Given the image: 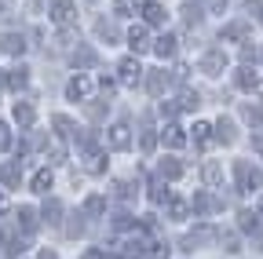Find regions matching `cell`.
<instances>
[{
  "label": "cell",
  "instance_id": "20",
  "mask_svg": "<svg viewBox=\"0 0 263 259\" xmlns=\"http://www.w3.org/2000/svg\"><path fill=\"white\" fill-rule=\"evenodd\" d=\"M238 88H245V91L256 88V73L252 70H238Z\"/></svg>",
  "mask_w": 263,
  "mask_h": 259
},
{
  "label": "cell",
  "instance_id": "40",
  "mask_svg": "<svg viewBox=\"0 0 263 259\" xmlns=\"http://www.w3.org/2000/svg\"><path fill=\"white\" fill-rule=\"evenodd\" d=\"M0 84H4V77H0Z\"/></svg>",
  "mask_w": 263,
  "mask_h": 259
},
{
  "label": "cell",
  "instance_id": "24",
  "mask_svg": "<svg viewBox=\"0 0 263 259\" xmlns=\"http://www.w3.org/2000/svg\"><path fill=\"white\" fill-rule=\"evenodd\" d=\"M103 205H106V201H103V197H99V193H95V197H88L84 212H88V215H99V212H103Z\"/></svg>",
  "mask_w": 263,
  "mask_h": 259
},
{
  "label": "cell",
  "instance_id": "36",
  "mask_svg": "<svg viewBox=\"0 0 263 259\" xmlns=\"http://www.w3.org/2000/svg\"><path fill=\"white\" fill-rule=\"evenodd\" d=\"M132 11V0H117V15H128Z\"/></svg>",
  "mask_w": 263,
  "mask_h": 259
},
{
  "label": "cell",
  "instance_id": "17",
  "mask_svg": "<svg viewBox=\"0 0 263 259\" xmlns=\"http://www.w3.org/2000/svg\"><path fill=\"white\" fill-rule=\"evenodd\" d=\"M179 15L186 18V26H197V22H201V8H197V4H183Z\"/></svg>",
  "mask_w": 263,
  "mask_h": 259
},
{
  "label": "cell",
  "instance_id": "2",
  "mask_svg": "<svg viewBox=\"0 0 263 259\" xmlns=\"http://www.w3.org/2000/svg\"><path fill=\"white\" fill-rule=\"evenodd\" d=\"M117 73H121V84H139L143 81V66H139V58H124L121 66H117Z\"/></svg>",
  "mask_w": 263,
  "mask_h": 259
},
{
  "label": "cell",
  "instance_id": "18",
  "mask_svg": "<svg viewBox=\"0 0 263 259\" xmlns=\"http://www.w3.org/2000/svg\"><path fill=\"white\" fill-rule=\"evenodd\" d=\"M241 37H245V22H234L223 29V41H241Z\"/></svg>",
  "mask_w": 263,
  "mask_h": 259
},
{
  "label": "cell",
  "instance_id": "4",
  "mask_svg": "<svg viewBox=\"0 0 263 259\" xmlns=\"http://www.w3.org/2000/svg\"><path fill=\"white\" fill-rule=\"evenodd\" d=\"M66 95H70L73 103H77V99H88V95H91V81H88V77H73L70 84H66Z\"/></svg>",
  "mask_w": 263,
  "mask_h": 259
},
{
  "label": "cell",
  "instance_id": "29",
  "mask_svg": "<svg viewBox=\"0 0 263 259\" xmlns=\"http://www.w3.org/2000/svg\"><path fill=\"white\" fill-rule=\"evenodd\" d=\"M55 128H59V135H70V132H73L70 117H55Z\"/></svg>",
  "mask_w": 263,
  "mask_h": 259
},
{
  "label": "cell",
  "instance_id": "30",
  "mask_svg": "<svg viewBox=\"0 0 263 259\" xmlns=\"http://www.w3.org/2000/svg\"><path fill=\"white\" fill-rule=\"evenodd\" d=\"M0 150H11V132H8V124H0Z\"/></svg>",
  "mask_w": 263,
  "mask_h": 259
},
{
  "label": "cell",
  "instance_id": "37",
  "mask_svg": "<svg viewBox=\"0 0 263 259\" xmlns=\"http://www.w3.org/2000/svg\"><path fill=\"white\" fill-rule=\"evenodd\" d=\"M84 259H106V252L103 248H91V252H84Z\"/></svg>",
  "mask_w": 263,
  "mask_h": 259
},
{
  "label": "cell",
  "instance_id": "16",
  "mask_svg": "<svg viewBox=\"0 0 263 259\" xmlns=\"http://www.w3.org/2000/svg\"><path fill=\"white\" fill-rule=\"evenodd\" d=\"M161 175H168V179H179V175H183V165H179L176 157H168V161L161 165Z\"/></svg>",
  "mask_w": 263,
  "mask_h": 259
},
{
  "label": "cell",
  "instance_id": "12",
  "mask_svg": "<svg viewBox=\"0 0 263 259\" xmlns=\"http://www.w3.org/2000/svg\"><path fill=\"white\" fill-rule=\"evenodd\" d=\"M0 48L11 51V55H22V51H26V41H22V37H15V33H8L4 41H0Z\"/></svg>",
  "mask_w": 263,
  "mask_h": 259
},
{
  "label": "cell",
  "instance_id": "34",
  "mask_svg": "<svg viewBox=\"0 0 263 259\" xmlns=\"http://www.w3.org/2000/svg\"><path fill=\"white\" fill-rule=\"evenodd\" d=\"M150 197H154V201H164V197H168V190H164V186L157 183V186H154V193H150Z\"/></svg>",
  "mask_w": 263,
  "mask_h": 259
},
{
  "label": "cell",
  "instance_id": "27",
  "mask_svg": "<svg viewBox=\"0 0 263 259\" xmlns=\"http://www.w3.org/2000/svg\"><path fill=\"white\" fill-rule=\"evenodd\" d=\"M26 73H29V70H15V73L8 77V84H11V88H26Z\"/></svg>",
  "mask_w": 263,
  "mask_h": 259
},
{
  "label": "cell",
  "instance_id": "19",
  "mask_svg": "<svg viewBox=\"0 0 263 259\" xmlns=\"http://www.w3.org/2000/svg\"><path fill=\"white\" fill-rule=\"evenodd\" d=\"M241 230H252V234L259 230V215L256 212H241Z\"/></svg>",
  "mask_w": 263,
  "mask_h": 259
},
{
  "label": "cell",
  "instance_id": "10",
  "mask_svg": "<svg viewBox=\"0 0 263 259\" xmlns=\"http://www.w3.org/2000/svg\"><path fill=\"white\" fill-rule=\"evenodd\" d=\"M33 117H37V110H33L29 103H15V121H18L22 128H29V124H33Z\"/></svg>",
  "mask_w": 263,
  "mask_h": 259
},
{
  "label": "cell",
  "instance_id": "15",
  "mask_svg": "<svg viewBox=\"0 0 263 259\" xmlns=\"http://www.w3.org/2000/svg\"><path fill=\"white\" fill-rule=\"evenodd\" d=\"M73 66H95V51L91 48H77L73 51Z\"/></svg>",
  "mask_w": 263,
  "mask_h": 259
},
{
  "label": "cell",
  "instance_id": "32",
  "mask_svg": "<svg viewBox=\"0 0 263 259\" xmlns=\"http://www.w3.org/2000/svg\"><path fill=\"white\" fill-rule=\"evenodd\" d=\"M197 106V91H183V110H194Z\"/></svg>",
  "mask_w": 263,
  "mask_h": 259
},
{
  "label": "cell",
  "instance_id": "35",
  "mask_svg": "<svg viewBox=\"0 0 263 259\" xmlns=\"http://www.w3.org/2000/svg\"><path fill=\"white\" fill-rule=\"evenodd\" d=\"M223 8H227V0H209V11H216V15H219Z\"/></svg>",
  "mask_w": 263,
  "mask_h": 259
},
{
  "label": "cell",
  "instance_id": "8",
  "mask_svg": "<svg viewBox=\"0 0 263 259\" xmlns=\"http://www.w3.org/2000/svg\"><path fill=\"white\" fill-rule=\"evenodd\" d=\"M154 51H157L161 58H172V55H176V37H172V33H164L161 41H154Z\"/></svg>",
  "mask_w": 263,
  "mask_h": 259
},
{
  "label": "cell",
  "instance_id": "39",
  "mask_svg": "<svg viewBox=\"0 0 263 259\" xmlns=\"http://www.w3.org/2000/svg\"><path fill=\"white\" fill-rule=\"evenodd\" d=\"M8 208V197H4V193H0V212H4Z\"/></svg>",
  "mask_w": 263,
  "mask_h": 259
},
{
  "label": "cell",
  "instance_id": "3",
  "mask_svg": "<svg viewBox=\"0 0 263 259\" xmlns=\"http://www.w3.org/2000/svg\"><path fill=\"white\" fill-rule=\"evenodd\" d=\"M201 70H205L209 77H219V73L227 70V55H223V51H209V55L201 58Z\"/></svg>",
  "mask_w": 263,
  "mask_h": 259
},
{
  "label": "cell",
  "instance_id": "7",
  "mask_svg": "<svg viewBox=\"0 0 263 259\" xmlns=\"http://www.w3.org/2000/svg\"><path fill=\"white\" fill-rule=\"evenodd\" d=\"M143 22H146V26H161V22H164V8L154 4V0H150V4H143Z\"/></svg>",
  "mask_w": 263,
  "mask_h": 259
},
{
  "label": "cell",
  "instance_id": "33",
  "mask_svg": "<svg viewBox=\"0 0 263 259\" xmlns=\"http://www.w3.org/2000/svg\"><path fill=\"white\" fill-rule=\"evenodd\" d=\"M150 259H168V245H154V252H150Z\"/></svg>",
  "mask_w": 263,
  "mask_h": 259
},
{
  "label": "cell",
  "instance_id": "9",
  "mask_svg": "<svg viewBox=\"0 0 263 259\" xmlns=\"http://www.w3.org/2000/svg\"><path fill=\"white\" fill-rule=\"evenodd\" d=\"M128 44L136 48V51H146V48H150V44H146V29H143V26H132V29H128Z\"/></svg>",
  "mask_w": 263,
  "mask_h": 259
},
{
  "label": "cell",
  "instance_id": "11",
  "mask_svg": "<svg viewBox=\"0 0 263 259\" xmlns=\"http://www.w3.org/2000/svg\"><path fill=\"white\" fill-rule=\"evenodd\" d=\"M216 208H219V201L209 197V193H197V197H194V212H205V215H209V212H216Z\"/></svg>",
  "mask_w": 263,
  "mask_h": 259
},
{
  "label": "cell",
  "instance_id": "13",
  "mask_svg": "<svg viewBox=\"0 0 263 259\" xmlns=\"http://www.w3.org/2000/svg\"><path fill=\"white\" fill-rule=\"evenodd\" d=\"M209 132H212V124H209V121H197V124H194V143H197V146H209Z\"/></svg>",
  "mask_w": 263,
  "mask_h": 259
},
{
  "label": "cell",
  "instance_id": "28",
  "mask_svg": "<svg viewBox=\"0 0 263 259\" xmlns=\"http://www.w3.org/2000/svg\"><path fill=\"white\" fill-rule=\"evenodd\" d=\"M168 215H172V219H186V201H172Z\"/></svg>",
  "mask_w": 263,
  "mask_h": 259
},
{
  "label": "cell",
  "instance_id": "21",
  "mask_svg": "<svg viewBox=\"0 0 263 259\" xmlns=\"http://www.w3.org/2000/svg\"><path fill=\"white\" fill-rule=\"evenodd\" d=\"M164 88H168V77H164V73H154V77H150V91H154V95H161Z\"/></svg>",
  "mask_w": 263,
  "mask_h": 259
},
{
  "label": "cell",
  "instance_id": "22",
  "mask_svg": "<svg viewBox=\"0 0 263 259\" xmlns=\"http://www.w3.org/2000/svg\"><path fill=\"white\" fill-rule=\"evenodd\" d=\"M216 128H219V139L223 143H234V124H230V121H219Z\"/></svg>",
  "mask_w": 263,
  "mask_h": 259
},
{
  "label": "cell",
  "instance_id": "1",
  "mask_svg": "<svg viewBox=\"0 0 263 259\" xmlns=\"http://www.w3.org/2000/svg\"><path fill=\"white\" fill-rule=\"evenodd\" d=\"M51 22L55 26H73L77 22V4L73 0H55L51 4Z\"/></svg>",
  "mask_w": 263,
  "mask_h": 259
},
{
  "label": "cell",
  "instance_id": "26",
  "mask_svg": "<svg viewBox=\"0 0 263 259\" xmlns=\"http://www.w3.org/2000/svg\"><path fill=\"white\" fill-rule=\"evenodd\" d=\"M59 212H62V205H59V201H48V208H44V219H48V223H59Z\"/></svg>",
  "mask_w": 263,
  "mask_h": 259
},
{
  "label": "cell",
  "instance_id": "14",
  "mask_svg": "<svg viewBox=\"0 0 263 259\" xmlns=\"http://www.w3.org/2000/svg\"><path fill=\"white\" fill-rule=\"evenodd\" d=\"M33 190H37V193H48L51 190V172L48 168H41L37 175H33Z\"/></svg>",
  "mask_w": 263,
  "mask_h": 259
},
{
  "label": "cell",
  "instance_id": "31",
  "mask_svg": "<svg viewBox=\"0 0 263 259\" xmlns=\"http://www.w3.org/2000/svg\"><path fill=\"white\" fill-rule=\"evenodd\" d=\"M18 219H22L26 230H33V208H18Z\"/></svg>",
  "mask_w": 263,
  "mask_h": 259
},
{
  "label": "cell",
  "instance_id": "6",
  "mask_svg": "<svg viewBox=\"0 0 263 259\" xmlns=\"http://www.w3.org/2000/svg\"><path fill=\"white\" fill-rule=\"evenodd\" d=\"M161 139H164V146H172V150H179V146L186 143V135H183V128H179V124H164Z\"/></svg>",
  "mask_w": 263,
  "mask_h": 259
},
{
  "label": "cell",
  "instance_id": "23",
  "mask_svg": "<svg viewBox=\"0 0 263 259\" xmlns=\"http://www.w3.org/2000/svg\"><path fill=\"white\" fill-rule=\"evenodd\" d=\"M201 175H205V183H212V186H216V183L223 179V172H219V165H205V172H201Z\"/></svg>",
  "mask_w": 263,
  "mask_h": 259
},
{
  "label": "cell",
  "instance_id": "5",
  "mask_svg": "<svg viewBox=\"0 0 263 259\" xmlns=\"http://www.w3.org/2000/svg\"><path fill=\"white\" fill-rule=\"evenodd\" d=\"M132 135H128V124H114L110 128V150H128Z\"/></svg>",
  "mask_w": 263,
  "mask_h": 259
},
{
  "label": "cell",
  "instance_id": "25",
  "mask_svg": "<svg viewBox=\"0 0 263 259\" xmlns=\"http://www.w3.org/2000/svg\"><path fill=\"white\" fill-rule=\"evenodd\" d=\"M0 179H4L8 186H15V183H18V165H8L4 172H0Z\"/></svg>",
  "mask_w": 263,
  "mask_h": 259
},
{
  "label": "cell",
  "instance_id": "38",
  "mask_svg": "<svg viewBox=\"0 0 263 259\" xmlns=\"http://www.w3.org/2000/svg\"><path fill=\"white\" fill-rule=\"evenodd\" d=\"M11 8V0H0V11H8Z\"/></svg>",
  "mask_w": 263,
  "mask_h": 259
}]
</instances>
